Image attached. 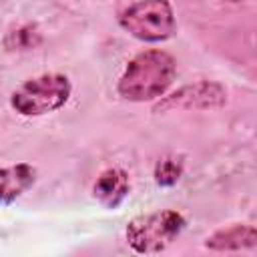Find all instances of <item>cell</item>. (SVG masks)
Here are the masks:
<instances>
[{
  "mask_svg": "<svg viewBox=\"0 0 257 257\" xmlns=\"http://www.w3.org/2000/svg\"><path fill=\"white\" fill-rule=\"evenodd\" d=\"M177 76V60L165 50H143L133 56L118 82L116 92L131 102H149L161 98Z\"/></svg>",
  "mask_w": 257,
  "mask_h": 257,
  "instance_id": "obj_1",
  "label": "cell"
},
{
  "mask_svg": "<svg viewBox=\"0 0 257 257\" xmlns=\"http://www.w3.org/2000/svg\"><path fill=\"white\" fill-rule=\"evenodd\" d=\"M227 2H243V0H227Z\"/></svg>",
  "mask_w": 257,
  "mask_h": 257,
  "instance_id": "obj_11",
  "label": "cell"
},
{
  "mask_svg": "<svg viewBox=\"0 0 257 257\" xmlns=\"http://www.w3.org/2000/svg\"><path fill=\"white\" fill-rule=\"evenodd\" d=\"M155 181L161 187H173L183 175V161L179 157H163L155 165Z\"/></svg>",
  "mask_w": 257,
  "mask_h": 257,
  "instance_id": "obj_10",
  "label": "cell"
},
{
  "mask_svg": "<svg viewBox=\"0 0 257 257\" xmlns=\"http://www.w3.org/2000/svg\"><path fill=\"white\" fill-rule=\"evenodd\" d=\"M257 245V231L253 225H231L215 231L205 239V247L211 251H241Z\"/></svg>",
  "mask_w": 257,
  "mask_h": 257,
  "instance_id": "obj_8",
  "label": "cell"
},
{
  "mask_svg": "<svg viewBox=\"0 0 257 257\" xmlns=\"http://www.w3.org/2000/svg\"><path fill=\"white\" fill-rule=\"evenodd\" d=\"M128 191H131L128 173L120 167L104 169L92 185L94 199L106 209H116L128 197Z\"/></svg>",
  "mask_w": 257,
  "mask_h": 257,
  "instance_id": "obj_6",
  "label": "cell"
},
{
  "mask_svg": "<svg viewBox=\"0 0 257 257\" xmlns=\"http://www.w3.org/2000/svg\"><path fill=\"white\" fill-rule=\"evenodd\" d=\"M185 225L187 221L183 213L175 209H163V211L137 215L135 219H131L124 237L135 253L151 255V253H161L169 245H173V241H177V237L183 233Z\"/></svg>",
  "mask_w": 257,
  "mask_h": 257,
  "instance_id": "obj_2",
  "label": "cell"
},
{
  "mask_svg": "<svg viewBox=\"0 0 257 257\" xmlns=\"http://www.w3.org/2000/svg\"><path fill=\"white\" fill-rule=\"evenodd\" d=\"M118 24L143 42L169 40L177 30L175 10L169 0H139L120 12Z\"/></svg>",
  "mask_w": 257,
  "mask_h": 257,
  "instance_id": "obj_4",
  "label": "cell"
},
{
  "mask_svg": "<svg viewBox=\"0 0 257 257\" xmlns=\"http://www.w3.org/2000/svg\"><path fill=\"white\" fill-rule=\"evenodd\" d=\"M72 84L66 74L46 72L22 82L10 96L12 108L22 116H42L58 110L70 98Z\"/></svg>",
  "mask_w": 257,
  "mask_h": 257,
  "instance_id": "obj_3",
  "label": "cell"
},
{
  "mask_svg": "<svg viewBox=\"0 0 257 257\" xmlns=\"http://www.w3.org/2000/svg\"><path fill=\"white\" fill-rule=\"evenodd\" d=\"M42 40L38 28L34 24H24V26H18L14 30H10L4 38V44L8 50H30L34 46H38Z\"/></svg>",
  "mask_w": 257,
  "mask_h": 257,
  "instance_id": "obj_9",
  "label": "cell"
},
{
  "mask_svg": "<svg viewBox=\"0 0 257 257\" xmlns=\"http://www.w3.org/2000/svg\"><path fill=\"white\" fill-rule=\"evenodd\" d=\"M36 167L30 163H16L0 169V207L20 199L36 183Z\"/></svg>",
  "mask_w": 257,
  "mask_h": 257,
  "instance_id": "obj_7",
  "label": "cell"
},
{
  "mask_svg": "<svg viewBox=\"0 0 257 257\" xmlns=\"http://www.w3.org/2000/svg\"><path fill=\"white\" fill-rule=\"evenodd\" d=\"M227 102V90L223 84L215 80H199L193 84H185L171 92L169 96H163L155 104V112H167V110H211L221 108Z\"/></svg>",
  "mask_w": 257,
  "mask_h": 257,
  "instance_id": "obj_5",
  "label": "cell"
}]
</instances>
